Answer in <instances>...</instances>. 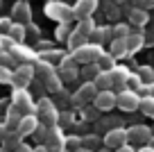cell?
Segmentation results:
<instances>
[{"instance_id":"7c38bea8","label":"cell","mask_w":154,"mask_h":152,"mask_svg":"<svg viewBox=\"0 0 154 152\" xmlns=\"http://www.w3.org/2000/svg\"><path fill=\"white\" fill-rule=\"evenodd\" d=\"M102 143H104L106 147H111V150H118V147H122L127 141V129L125 127H113L109 129V132L104 134V138H102Z\"/></svg>"},{"instance_id":"74e56055","label":"cell","mask_w":154,"mask_h":152,"mask_svg":"<svg viewBox=\"0 0 154 152\" xmlns=\"http://www.w3.org/2000/svg\"><path fill=\"white\" fill-rule=\"evenodd\" d=\"M70 25H68V23H61V25H59V27H57V39H59V41H68V36H70Z\"/></svg>"},{"instance_id":"7a4b0ae2","label":"cell","mask_w":154,"mask_h":152,"mask_svg":"<svg viewBox=\"0 0 154 152\" xmlns=\"http://www.w3.org/2000/svg\"><path fill=\"white\" fill-rule=\"evenodd\" d=\"M36 118H38V123L45 125V127H54V125H59L57 105H54L50 98H41L36 102Z\"/></svg>"},{"instance_id":"5bb4252c","label":"cell","mask_w":154,"mask_h":152,"mask_svg":"<svg viewBox=\"0 0 154 152\" xmlns=\"http://www.w3.org/2000/svg\"><path fill=\"white\" fill-rule=\"evenodd\" d=\"M77 75H79V68H77V62L72 59V55L70 57H63V62L59 64V77H61L63 82H72V80H77Z\"/></svg>"},{"instance_id":"277c9868","label":"cell","mask_w":154,"mask_h":152,"mask_svg":"<svg viewBox=\"0 0 154 152\" xmlns=\"http://www.w3.org/2000/svg\"><path fill=\"white\" fill-rule=\"evenodd\" d=\"M11 107H16L23 116L36 114V105H34L32 95H29L25 89H14V93H11Z\"/></svg>"},{"instance_id":"1f68e13d","label":"cell","mask_w":154,"mask_h":152,"mask_svg":"<svg viewBox=\"0 0 154 152\" xmlns=\"http://www.w3.org/2000/svg\"><path fill=\"white\" fill-rule=\"evenodd\" d=\"M140 111H143L145 116H149V118H154V98L152 95H145L143 102H140Z\"/></svg>"},{"instance_id":"ba28073f","label":"cell","mask_w":154,"mask_h":152,"mask_svg":"<svg viewBox=\"0 0 154 152\" xmlns=\"http://www.w3.org/2000/svg\"><path fill=\"white\" fill-rule=\"evenodd\" d=\"M140 102H143V98H140L138 91L125 89V91L118 93V105L116 107L122 109V111H136V109H140Z\"/></svg>"},{"instance_id":"cb8c5ba5","label":"cell","mask_w":154,"mask_h":152,"mask_svg":"<svg viewBox=\"0 0 154 152\" xmlns=\"http://www.w3.org/2000/svg\"><path fill=\"white\" fill-rule=\"evenodd\" d=\"M111 55H113L116 59L129 55V50H127V39H113V41H111Z\"/></svg>"},{"instance_id":"9c48e42d","label":"cell","mask_w":154,"mask_h":152,"mask_svg":"<svg viewBox=\"0 0 154 152\" xmlns=\"http://www.w3.org/2000/svg\"><path fill=\"white\" fill-rule=\"evenodd\" d=\"M45 147H48L50 152H63L66 150V136H63L61 127L59 125H54V127L48 129V136H45Z\"/></svg>"},{"instance_id":"8d00e7d4","label":"cell","mask_w":154,"mask_h":152,"mask_svg":"<svg viewBox=\"0 0 154 152\" xmlns=\"http://www.w3.org/2000/svg\"><path fill=\"white\" fill-rule=\"evenodd\" d=\"M104 11H106L109 18H118V16H120V9H118V5H116L113 0H106L104 2Z\"/></svg>"},{"instance_id":"d6a6232c","label":"cell","mask_w":154,"mask_h":152,"mask_svg":"<svg viewBox=\"0 0 154 152\" xmlns=\"http://www.w3.org/2000/svg\"><path fill=\"white\" fill-rule=\"evenodd\" d=\"M138 77L143 80V84H152L154 82V68L152 66H140L138 68Z\"/></svg>"},{"instance_id":"30bf717a","label":"cell","mask_w":154,"mask_h":152,"mask_svg":"<svg viewBox=\"0 0 154 152\" xmlns=\"http://www.w3.org/2000/svg\"><path fill=\"white\" fill-rule=\"evenodd\" d=\"M152 129L147 127V125H131L129 129H127V141L129 143H136V145H147L149 138H152Z\"/></svg>"},{"instance_id":"ab89813d","label":"cell","mask_w":154,"mask_h":152,"mask_svg":"<svg viewBox=\"0 0 154 152\" xmlns=\"http://www.w3.org/2000/svg\"><path fill=\"white\" fill-rule=\"evenodd\" d=\"M0 66H7V68L16 66V59L11 57V52H9V50H5V52H0Z\"/></svg>"},{"instance_id":"816d5d0a","label":"cell","mask_w":154,"mask_h":152,"mask_svg":"<svg viewBox=\"0 0 154 152\" xmlns=\"http://www.w3.org/2000/svg\"><path fill=\"white\" fill-rule=\"evenodd\" d=\"M34 152H50V150L43 145V143H41V145H36V147H34Z\"/></svg>"},{"instance_id":"ffe728a7","label":"cell","mask_w":154,"mask_h":152,"mask_svg":"<svg viewBox=\"0 0 154 152\" xmlns=\"http://www.w3.org/2000/svg\"><path fill=\"white\" fill-rule=\"evenodd\" d=\"M20 120H23V114H20L16 107L9 105V109H7V118H5L7 129H9V132H16V129H18V125H20Z\"/></svg>"},{"instance_id":"f6af8a7d","label":"cell","mask_w":154,"mask_h":152,"mask_svg":"<svg viewBox=\"0 0 154 152\" xmlns=\"http://www.w3.org/2000/svg\"><path fill=\"white\" fill-rule=\"evenodd\" d=\"M145 46H154V25L147 27V32H145Z\"/></svg>"},{"instance_id":"5b68a950","label":"cell","mask_w":154,"mask_h":152,"mask_svg":"<svg viewBox=\"0 0 154 152\" xmlns=\"http://www.w3.org/2000/svg\"><path fill=\"white\" fill-rule=\"evenodd\" d=\"M36 73H34V64H18L14 68V77H11V86L14 89H27L34 82Z\"/></svg>"},{"instance_id":"603a6c76","label":"cell","mask_w":154,"mask_h":152,"mask_svg":"<svg viewBox=\"0 0 154 152\" xmlns=\"http://www.w3.org/2000/svg\"><path fill=\"white\" fill-rule=\"evenodd\" d=\"M109 36H113V30H109V27H95V30H93V34H91V39H88V43H97V46H102Z\"/></svg>"},{"instance_id":"94428289","label":"cell","mask_w":154,"mask_h":152,"mask_svg":"<svg viewBox=\"0 0 154 152\" xmlns=\"http://www.w3.org/2000/svg\"><path fill=\"white\" fill-rule=\"evenodd\" d=\"M50 2H54V0H50Z\"/></svg>"},{"instance_id":"680465c9","label":"cell","mask_w":154,"mask_h":152,"mask_svg":"<svg viewBox=\"0 0 154 152\" xmlns=\"http://www.w3.org/2000/svg\"><path fill=\"white\" fill-rule=\"evenodd\" d=\"M116 2H125V0H116Z\"/></svg>"},{"instance_id":"7bdbcfd3","label":"cell","mask_w":154,"mask_h":152,"mask_svg":"<svg viewBox=\"0 0 154 152\" xmlns=\"http://www.w3.org/2000/svg\"><path fill=\"white\" fill-rule=\"evenodd\" d=\"M134 7H140V9H152L154 7V0H129Z\"/></svg>"},{"instance_id":"f35d334b","label":"cell","mask_w":154,"mask_h":152,"mask_svg":"<svg viewBox=\"0 0 154 152\" xmlns=\"http://www.w3.org/2000/svg\"><path fill=\"white\" fill-rule=\"evenodd\" d=\"M11 77H14V71L7 66H0V84H11Z\"/></svg>"},{"instance_id":"9a60e30c","label":"cell","mask_w":154,"mask_h":152,"mask_svg":"<svg viewBox=\"0 0 154 152\" xmlns=\"http://www.w3.org/2000/svg\"><path fill=\"white\" fill-rule=\"evenodd\" d=\"M11 21H14V23H20V25H29V21H32V9H29V5L25 0H20V2H16V5L11 7Z\"/></svg>"},{"instance_id":"d590c367","label":"cell","mask_w":154,"mask_h":152,"mask_svg":"<svg viewBox=\"0 0 154 152\" xmlns=\"http://www.w3.org/2000/svg\"><path fill=\"white\" fill-rule=\"evenodd\" d=\"M131 34V30H129V25H125V23H118L113 27V39H127Z\"/></svg>"},{"instance_id":"836d02e7","label":"cell","mask_w":154,"mask_h":152,"mask_svg":"<svg viewBox=\"0 0 154 152\" xmlns=\"http://www.w3.org/2000/svg\"><path fill=\"white\" fill-rule=\"evenodd\" d=\"M79 147H84L82 136H66V150L68 152H77Z\"/></svg>"},{"instance_id":"d4e9b609","label":"cell","mask_w":154,"mask_h":152,"mask_svg":"<svg viewBox=\"0 0 154 152\" xmlns=\"http://www.w3.org/2000/svg\"><path fill=\"white\" fill-rule=\"evenodd\" d=\"M63 57H66V55L61 52V50H43V52L38 55V59H43V62H48V64H61L63 62Z\"/></svg>"},{"instance_id":"4fadbf2b","label":"cell","mask_w":154,"mask_h":152,"mask_svg":"<svg viewBox=\"0 0 154 152\" xmlns=\"http://www.w3.org/2000/svg\"><path fill=\"white\" fill-rule=\"evenodd\" d=\"M116 105H118V93H113V91H100L93 100V107L97 111H111Z\"/></svg>"},{"instance_id":"8992f818","label":"cell","mask_w":154,"mask_h":152,"mask_svg":"<svg viewBox=\"0 0 154 152\" xmlns=\"http://www.w3.org/2000/svg\"><path fill=\"white\" fill-rule=\"evenodd\" d=\"M97 93H100V91H97V86L93 84V82H84V84L79 86L75 93H72L70 102H72L75 107H86L88 102H93V100H95Z\"/></svg>"},{"instance_id":"4dcf8cb0","label":"cell","mask_w":154,"mask_h":152,"mask_svg":"<svg viewBox=\"0 0 154 152\" xmlns=\"http://www.w3.org/2000/svg\"><path fill=\"white\" fill-rule=\"evenodd\" d=\"M84 43H88V41H86L79 32H77V30H72V34L68 36V48H70V50H77V48L84 46Z\"/></svg>"},{"instance_id":"b9f144b4","label":"cell","mask_w":154,"mask_h":152,"mask_svg":"<svg viewBox=\"0 0 154 152\" xmlns=\"http://www.w3.org/2000/svg\"><path fill=\"white\" fill-rule=\"evenodd\" d=\"M11 25H14L11 18H0V36H7L9 30H11Z\"/></svg>"},{"instance_id":"9f6ffc18","label":"cell","mask_w":154,"mask_h":152,"mask_svg":"<svg viewBox=\"0 0 154 152\" xmlns=\"http://www.w3.org/2000/svg\"><path fill=\"white\" fill-rule=\"evenodd\" d=\"M147 145H149V147H154V136L149 138V143H147Z\"/></svg>"},{"instance_id":"e0dca14e","label":"cell","mask_w":154,"mask_h":152,"mask_svg":"<svg viewBox=\"0 0 154 152\" xmlns=\"http://www.w3.org/2000/svg\"><path fill=\"white\" fill-rule=\"evenodd\" d=\"M38 118H36V114H32V116H23V120H20V125H18V129L16 132L20 134V136H34V132L38 129Z\"/></svg>"},{"instance_id":"c3c4849f","label":"cell","mask_w":154,"mask_h":152,"mask_svg":"<svg viewBox=\"0 0 154 152\" xmlns=\"http://www.w3.org/2000/svg\"><path fill=\"white\" fill-rule=\"evenodd\" d=\"M97 114H100V111H97L95 107H93V109H86V111H84V116H86V118H95Z\"/></svg>"},{"instance_id":"f1b7e54d","label":"cell","mask_w":154,"mask_h":152,"mask_svg":"<svg viewBox=\"0 0 154 152\" xmlns=\"http://www.w3.org/2000/svg\"><path fill=\"white\" fill-rule=\"evenodd\" d=\"M7 36H11L16 43H23V41H25V36H27V27H25V25H20V23H14Z\"/></svg>"},{"instance_id":"e575fe53","label":"cell","mask_w":154,"mask_h":152,"mask_svg":"<svg viewBox=\"0 0 154 152\" xmlns=\"http://www.w3.org/2000/svg\"><path fill=\"white\" fill-rule=\"evenodd\" d=\"M143 80H140V77H138V73H131V75H129V80H127V89H131V91H138V93H140V89H143Z\"/></svg>"},{"instance_id":"6da1fadb","label":"cell","mask_w":154,"mask_h":152,"mask_svg":"<svg viewBox=\"0 0 154 152\" xmlns=\"http://www.w3.org/2000/svg\"><path fill=\"white\" fill-rule=\"evenodd\" d=\"M34 73H36V77L41 80V84H43L48 91H52V93H59V91H61V82L63 80L59 77V71L52 66V64L38 59V62L34 64Z\"/></svg>"},{"instance_id":"3957f363","label":"cell","mask_w":154,"mask_h":152,"mask_svg":"<svg viewBox=\"0 0 154 152\" xmlns=\"http://www.w3.org/2000/svg\"><path fill=\"white\" fill-rule=\"evenodd\" d=\"M72 59H75L77 64H82V66H86V64H97V59L102 57V46H97V43H84V46H79L77 50H72Z\"/></svg>"},{"instance_id":"db71d44e","label":"cell","mask_w":154,"mask_h":152,"mask_svg":"<svg viewBox=\"0 0 154 152\" xmlns=\"http://www.w3.org/2000/svg\"><path fill=\"white\" fill-rule=\"evenodd\" d=\"M0 52H5V43H2V36H0Z\"/></svg>"},{"instance_id":"ee69618b","label":"cell","mask_w":154,"mask_h":152,"mask_svg":"<svg viewBox=\"0 0 154 152\" xmlns=\"http://www.w3.org/2000/svg\"><path fill=\"white\" fill-rule=\"evenodd\" d=\"M59 123H61L59 127H63V125H70V123H72V114H70V111H63V114H59Z\"/></svg>"},{"instance_id":"f5cc1de1","label":"cell","mask_w":154,"mask_h":152,"mask_svg":"<svg viewBox=\"0 0 154 152\" xmlns=\"http://www.w3.org/2000/svg\"><path fill=\"white\" fill-rule=\"evenodd\" d=\"M136 152H154V147H149V145H143V147H138Z\"/></svg>"},{"instance_id":"2e32d148","label":"cell","mask_w":154,"mask_h":152,"mask_svg":"<svg viewBox=\"0 0 154 152\" xmlns=\"http://www.w3.org/2000/svg\"><path fill=\"white\" fill-rule=\"evenodd\" d=\"M97 9V0H77L72 11H75V18H91V14Z\"/></svg>"},{"instance_id":"ac0fdd59","label":"cell","mask_w":154,"mask_h":152,"mask_svg":"<svg viewBox=\"0 0 154 152\" xmlns=\"http://www.w3.org/2000/svg\"><path fill=\"white\" fill-rule=\"evenodd\" d=\"M109 75H111V80H113V89H118V93H120V91L127 89V80H129L131 73L127 71L125 66H116Z\"/></svg>"},{"instance_id":"681fc988","label":"cell","mask_w":154,"mask_h":152,"mask_svg":"<svg viewBox=\"0 0 154 152\" xmlns=\"http://www.w3.org/2000/svg\"><path fill=\"white\" fill-rule=\"evenodd\" d=\"M116 152H136V150H134V147L129 145V143H125V145H122V147H118Z\"/></svg>"},{"instance_id":"8fae6325","label":"cell","mask_w":154,"mask_h":152,"mask_svg":"<svg viewBox=\"0 0 154 152\" xmlns=\"http://www.w3.org/2000/svg\"><path fill=\"white\" fill-rule=\"evenodd\" d=\"M9 52L16 59V64H36L38 62V55L34 52L32 48H27L25 43H14V48H11Z\"/></svg>"},{"instance_id":"f546056e","label":"cell","mask_w":154,"mask_h":152,"mask_svg":"<svg viewBox=\"0 0 154 152\" xmlns=\"http://www.w3.org/2000/svg\"><path fill=\"white\" fill-rule=\"evenodd\" d=\"M93 30H95V23H93L91 18H82V21H79V25H77V32L82 34V36L86 39V41H88V39H91Z\"/></svg>"},{"instance_id":"60d3db41","label":"cell","mask_w":154,"mask_h":152,"mask_svg":"<svg viewBox=\"0 0 154 152\" xmlns=\"http://www.w3.org/2000/svg\"><path fill=\"white\" fill-rule=\"evenodd\" d=\"M82 143H84V147H88V150H95L97 143H100V138H97L95 134H91V136H84V138H82Z\"/></svg>"},{"instance_id":"7402d4cb","label":"cell","mask_w":154,"mask_h":152,"mask_svg":"<svg viewBox=\"0 0 154 152\" xmlns=\"http://www.w3.org/2000/svg\"><path fill=\"white\" fill-rule=\"evenodd\" d=\"M2 143H5V150H7V152H16L20 145H23V136H20L18 132H9Z\"/></svg>"},{"instance_id":"44dd1931","label":"cell","mask_w":154,"mask_h":152,"mask_svg":"<svg viewBox=\"0 0 154 152\" xmlns=\"http://www.w3.org/2000/svg\"><path fill=\"white\" fill-rule=\"evenodd\" d=\"M143 46H145V34L131 32L129 36H127V50H129V55H131V52H138Z\"/></svg>"},{"instance_id":"d6986e66","label":"cell","mask_w":154,"mask_h":152,"mask_svg":"<svg viewBox=\"0 0 154 152\" xmlns=\"http://www.w3.org/2000/svg\"><path fill=\"white\" fill-rule=\"evenodd\" d=\"M127 18H129V25H136V27H145V25L149 23L147 9H140V7H131V9H127Z\"/></svg>"},{"instance_id":"7dc6e473","label":"cell","mask_w":154,"mask_h":152,"mask_svg":"<svg viewBox=\"0 0 154 152\" xmlns=\"http://www.w3.org/2000/svg\"><path fill=\"white\" fill-rule=\"evenodd\" d=\"M9 134V129H7V125L5 123H0V141H5V136Z\"/></svg>"},{"instance_id":"4316f807","label":"cell","mask_w":154,"mask_h":152,"mask_svg":"<svg viewBox=\"0 0 154 152\" xmlns=\"http://www.w3.org/2000/svg\"><path fill=\"white\" fill-rule=\"evenodd\" d=\"M97 66H100V71H104V73H111L113 71L116 66H118V64H116V57L113 55H106V52H102V57L97 59Z\"/></svg>"},{"instance_id":"bcb514c9","label":"cell","mask_w":154,"mask_h":152,"mask_svg":"<svg viewBox=\"0 0 154 152\" xmlns=\"http://www.w3.org/2000/svg\"><path fill=\"white\" fill-rule=\"evenodd\" d=\"M140 93H145V95H152V98H154V82H152V84H145L143 89H140Z\"/></svg>"},{"instance_id":"484cf974","label":"cell","mask_w":154,"mask_h":152,"mask_svg":"<svg viewBox=\"0 0 154 152\" xmlns=\"http://www.w3.org/2000/svg\"><path fill=\"white\" fill-rule=\"evenodd\" d=\"M93 84L97 86V91H113V80H111V75H109V73H104V71L95 77Z\"/></svg>"},{"instance_id":"6f0895ef","label":"cell","mask_w":154,"mask_h":152,"mask_svg":"<svg viewBox=\"0 0 154 152\" xmlns=\"http://www.w3.org/2000/svg\"><path fill=\"white\" fill-rule=\"evenodd\" d=\"M100 152H111V147H106V145H104V147H102Z\"/></svg>"},{"instance_id":"52a82bcc","label":"cell","mask_w":154,"mask_h":152,"mask_svg":"<svg viewBox=\"0 0 154 152\" xmlns=\"http://www.w3.org/2000/svg\"><path fill=\"white\" fill-rule=\"evenodd\" d=\"M45 14H48L50 18L59 21V23H68L70 18H75V11H72L68 5H63L61 0H54V2H48V5H45Z\"/></svg>"},{"instance_id":"f907efd6","label":"cell","mask_w":154,"mask_h":152,"mask_svg":"<svg viewBox=\"0 0 154 152\" xmlns=\"http://www.w3.org/2000/svg\"><path fill=\"white\" fill-rule=\"evenodd\" d=\"M16 152H34V147H29V145H25V143H23V145H20Z\"/></svg>"},{"instance_id":"83f0119b","label":"cell","mask_w":154,"mask_h":152,"mask_svg":"<svg viewBox=\"0 0 154 152\" xmlns=\"http://www.w3.org/2000/svg\"><path fill=\"white\" fill-rule=\"evenodd\" d=\"M100 66L97 64H86V66H82V71H79V75L84 77L86 82H95V77L100 75Z\"/></svg>"},{"instance_id":"11a10c76","label":"cell","mask_w":154,"mask_h":152,"mask_svg":"<svg viewBox=\"0 0 154 152\" xmlns=\"http://www.w3.org/2000/svg\"><path fill=\"white\" fill-rule=\"evenodd\" d=\"M77 152H95V150H88V147H79Z\"/></svg>"},{"instance_id":"91938a15","label":"cell","mask_w":154,"mask_h":152,"mask_svg":"<svg viewBox=\"0 0 154 152\" xmlns=\"http://www.w3.org/2000/svg\"><path fill=\"white\" fill-rule=\"evenodd\" d=\"M0 152H7V150H0Z\"/></svg>"}]
</instances>
